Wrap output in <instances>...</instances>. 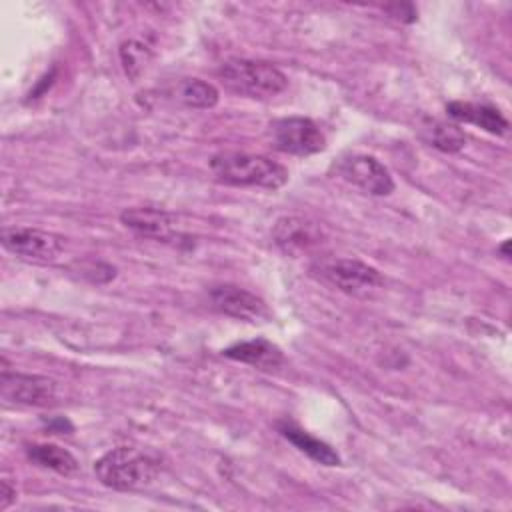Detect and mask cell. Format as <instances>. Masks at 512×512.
I'll return each mask as SVG.
<instances>
[{
    "label": "cell",
    "instance_id": "obj_21",
    "mask_svg": "<svg viewBox=\"0 0 512 512\" xmlns=\"http://www.w3.org/2000/svg\"><path fill=\"white\" fill-rule=\"evenodd\" d=\"M508 246H510V240H504L502 244H500V252H502V256L508 260L510 258V250H508Z\"/></svg>",
    "mask_w": 512,
    "mask_h": 512
},
{
    "label": "cell",
    "instance_id": "obj_9",
    "mask_svg": "<svg viewBox=\"0 0 512 512\" xmlns=\"http://www.w3.org/2000/svg\"><path fill=\"white\" fill-rule=\"evenodd\" d=\"M2 398L24 406H46L54 400L56 386L50 378L38 374H20L2 370L0 376Z\"/></svg>",
    "mask_w": 512,
    "mask_h": 512
},
{
    "label": "cell",
    "instance_id": "obj_5",
    "mask_svg": "<svg viewBox=\"0 0 512 512\" xmlns=\"http://www.w3.org/2000/svg\"><path fill=\"white\" fill-rule=\"evenodd\" d=\"M272 146L284 154L310 156L326 148V138L318 124L304 116L278 118L268 126Z\"/></svg>",
    "mask_w": 512,
    "mask_h": 512
},
{
    "label": "cell",
    "instance_id": "obj_18",
    "mask_svg": "<svg viewBox=\"0 0 512 512\" xmlns=\"http://www.w3.org/2000/svg\"><path fill=\"white\" fill-rule=\"evenodd\" d=\"M148 46H144L142 42H136V40H130V42H124L122 48H120V58H122V64H124V70L130 78H138L140 72L144 70L146 62H148Z\"/></svg>",
    "mask_w": 512,
    "mask_h": 512
},
{
    "label": "cell",
    "instance_id": "obj_20",
    "mask_svg": "<svg viewBox=\"0 0 512 512\" xmlns=\"http://www.w3.org/2000/svg\"><path fill=\"white\" fill-rule=\"evenodd\" d=\"M16 498V488H12V484L4 478L0 482V510H6Z\"/></svg>",
    "mask_w": 512,
    "mask_h": 512
},
{
    "label": "cell",
    "instance_id": "obj_15",
    "mask_svg": "<svg viewBox=\"0 0 512 512\" xmlns=\"http://www.w3.org/2000/svg\"><path fill=\"white\" fill-rule=\"evenodd\" d=\"M26 456L32 464L62 476H70L78 470V460L66 448L56 444H32L26 448Z\"/></svg>",
    "mask_w": 512,
    "mask_h": 512
},
{
    "label": "cell",
    "instance_id": "obj_10",
    "mask_svg": "<svg viewBox=\"0 0 512 512\" xmlns=\"http://www.w3.org/2000/svg\"><path fill=\"white\" fill-rule=\"evenodd\" d=\"M120 220L126 228L146 238L166 242L180 236L178 218L160 208H128L120 214Z\"/></svg>",
    "mask_w": 512,
    "mask_h": 512
},
{
    "label": "cell",
    "instance_id": "obj_17",
    "mask_svg": "<svg viewBox=\"0 0 512 512\" xmlns=\"http://www.w3.org/2000/svg\"><path fill=\"white\" fill-rule=\"evenodd\" d=\"M428 142L442 152H458L464 146L466 136L454 124L432 122V126L428 128Z\"/></svg>",
    "mask_w": 512,
    "mask_h": 512
},
{
    "label": "cell",
    "instance_id": "obj_4",
    "mask_svg": "<svg viewBox=\"0 0 512 512\" xmlns=\"http://www.w3.org/2000/svg\"><path fill=\"white\" fill-rule=\"evenodd\" d=\"M312 270L330 286H334L346 294H354V296L368 294V292L380 288L384 282L382 274L374 266L354 260V258L322 260V262L314 264Z\"/></svg>",
    "mask_w": 512,
    "mask_h": 512
},
{
    "label": "cell",
    "instance_id": "obj_1",
    "mask_svg": "<svg viewBox=\"0 0 512 512\" xmlns=\"http://www.w3.org/2000/svg\"><path fill=\"white\" fill-rule=\"evenodd\" d=\"M212 174L230 186L278 190L288 182V170L276 160L246 152H218L210 158Z\"/></svg>",
    "mask_w": 512,
    "mask_h": 512
},
{
    "label": "cell",
    "instance_id": "obj_8",
    "mask_svg": "<svg viewBox=\"0 0 512 512\" xmlns=\"http://www.w3.org/2000/svg\"><path fill=\"white\" fill-rule=\"evenodd\" d=\"M210 302L218 312L238 320L266 322L270 318V310L262 298L234 284L214 286L210 290Z\"/></svg>",
    "mask_w": 512,
    "mask_h": 512
},
{
    "label": "cell",
    "instance_id": "obj_19",
    "mask_svg": "<svg viewBox=\"0 0 512 512\" xmlns=\"http://www.w3.org/2000/svg\"><path fill=\"white\" fill-rule=\"evenodd\" d=\"M386 12L400 20V22H414L416 20V10L412 4H392V6H386Z\"/></svg>",
    "mask_w": 512,
    "mask_h": 512
},
{
    "label": "cell",
    "instance_id": "obj_14",
    "mask_svg": "<svg viewBox=\"0 0 512 512\" xmlns=\"http://www.w3.org/2000/svg\"><path fill=\"white\" fill-rule=\"evenodd\" d=\"M278 430L288 442H292L300 452H304L306 456H310L318 464H322V466H338L340 464V456L330 444L314 438L312 434L298 428L296 424L278 422Z\"/></svg>",
    "mask_w": 512,
    "mask_h": 512
},
{
    "label": "cell",
    "instance_id": "obj_11",
    "mask_svg": "<svg viewBox=\"0 0 512 512\" xmlns=\"http://www.w3.org/2000/svg\"><path fill=\"white\" fill-rule=\"evenodd\" d=\"M272 238L284 252L296 254L312 246H318L322 242V232L314 222L306 218L284 216L274 224Z\"/></svg>",
    "mask_w": 512,
    "mask_h": 512
},
{
    "label": "cell",
    "instance_id": "obj_13",
    "mask_svg": "<svg viewBox=\"0 0 512 512\" xmlns=\"http://www.w3.org/2000/svg\"><path fill=\"white\" fill-rule=\"evenodd\" d=\"M448 116H452L454 120L460 122H468L474 126H480L482 130L490 132V134H504L508 130V120L492 106L486 104H476V102H450L446 106Z\"/></svg>",
    "mask_w": 512,
    "mask_h": 512
},
{
    "label": "cell",
    "instance_id": "obj_3",
    "mask_svg": "<svg viewBox=\"0 0 512 512\" xmlns=\"http://www.w3.org/2000/svg\"><path fill=\"white\" fill-rule=\"evenodd\" d=\"M218 76L228 90L256 100L274 98L288 86V78L282 70L256 60H230L222 64Z\"/></svg>",
    "mask_w": 512,
    "mask_h": 512
},
{
    "label": "cell",
    "instance_id": "obj_2",
    "mask_svg": "<svg viewBox=\"0 0 512 512\" xmlns=\"http://www.w3.org/2000/svg\"><path fill=\"white\" fill-rule=\"evenodd\" d=\"M96 478L112 490H142L158 476V462L132 446L108 450L94 462Z\"/></svg>",
    "mask_w": 512,
    "mask_h": 512
},
{
    "label": "cell",
    "instance_id": "obj_12",
    "mask_svg": "<svg viewBox=\"0 0 512 512\" xmlns=\"http://www.w3.org/2000/svg\"><path fill=\"white\" fill-rule=\"evenodd\" d=\"M222 354L230 360L244 362V364H250L256 368H262V370L276 368L284 362L282 350L266 338H254V340L232 344L226 350H222Z\"/></svg>",
    "mask_w": 512,
    "mask_h": 512
},
{
    "label": "cell",
    "instance_id": "obj_16",
    "mask_svg": "<svg viewBox=\"0 0 512 512\" xmlns=\"http://www.w3.org/2000/svg\"><path fill=\"white\" fill-rule=\"evenodd\" d=\"M174 96L188 108H212L218 104V90L204 80L184 78L176 84Z\"/></svg>",
    "mask_w": 512,
    "mask_h": 512
},
{
    "label": "cell",
    "instance_id": "obj_6",
    "mask_svg": "<svg viewBox=\"0 0 512 512\" xmlns=\"http://www.w3.org/2000/svg\"><path fill=\"white\" fill-rule=\"evenodd\" d=\"M2 246L16 254L22 260L48 264L54 262L62 250H64V238L40 230V228H28V226H6L2 230Z\"/></svg>",
    "mask_w": 512,
    "mask_h": 512
},
{
    "label": "cell",
    "instance_id": "obj_7",
    "mask_svg": "<svg viewBox=\"0 0 512 512\" xmlns=\"http://www.w3.org/2000/svg\"><path fill=\"white\" fill-rule=\"evenodd\" d=\"M336 174L370 196H388L394 190V180L388 168L368 154L342 158L336 166Z\"/></svg>",
    "mask_w": 512,
    "mask_h": 512
}]
</instances>
